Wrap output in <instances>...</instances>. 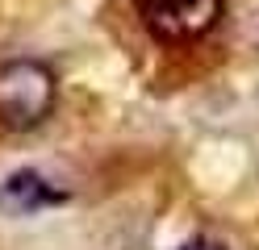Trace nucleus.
Wrapping results in <instances>:
<instances>
[{
  "label": "nucleus",
  "instance_id": "7ed1b4c3",
  "mask_svg": "<svg viewBox=\"0 0 259 250\" xmlns=\"http://www.w3.org/2000/svg\"><path fill=\"white\" fill-rule=\"evenodd\" d=\"M63 200H67V192H59L38 171H17L0 183V213L5 217H29V213H42L51 205H63Z\"/></svg>",
  "mask_w": 259,
  "mask_h": 250
},
{
  "label": "nucleus",
  "instance_id": "f257e3e1",
  "mask_svg": "<svg viewBox=\"0 0 259 250\" xmlns=\"http://www.w3.org/2000/svg\"><path fill=\"white\" fill-rule=\"evenodd\" d=\"M59 83L55 71L38 59H9L0 63V125L13 133L38 129L55 113Z\"/></svg>",
  "mask_w": 259,
  "mask_h": 250
},
{
  "label": "nucleus",
  "instance_id": "20e7f679",
  "mask_svg": "<svg viewBox=\"0 0 259 250\" xmlns=\"http://www.w3.org/2000/svg\"><path fill=\"white\" fill-rule=\"evenodd\" d=\"M180 250H226L222 242H213V238H192V242H184Z\"/></svg>",
  "mask_w": 259,
  "mask_h": 250
},
{
  "label": "nucleus",
  "instance_id": "f03ea898",
  "mask_svg": "<svg viewBox=\"0 0 259 250\" xmlns=\"http://www.w3.org/2000/svg\"><path fill=\"white\" fill-rule=\"evenodd\" d=\"M134 9L151 38L167 46H184L218 29L226 0H134Z\"/></svg>",
  "mask_w": 259,
  "mask_h": 250
}]
</instances>
